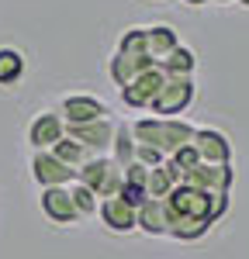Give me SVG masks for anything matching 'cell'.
Wrapping results in <instances>:
<instances>
[{
    "label": "cell",
    "instance_id": "obj_10",
    "mask_svg": "<svg viewBox=\"0 0 249 259\" xmlns=\"http://www.w3.org/2000/svg\"><path fill=\"white\" fill-rule=\"evenodd\" d=\"M97 214H101V221L111 228V232H132V228H139V221H135V207H132V204H124L121 197L101 200Z\"/></svg>",
    "mask_w": 249,
    "mask_h": 259
},
{
    "label": "cell",
    "instance_id": "obj_13",
    "mask_svg": "<svg viewBox=\"0 0 249 259\" xmlns=\"http://www.w3.org/2000/svg\"><path fill=\"white\" fill-rule=\"evenodd\" d=\"M49 152H52V156H56L59 162H66L69 169H76V173H80L83 166H87V159H94V156H90V152L83 149L80 142H73V139H62V142H56V145H52Z\"/></svg>",
    "mask_w": 249,
    "mask_h": 259
},
{
    "label": "cell",
    "instance_id": "obj_6",
    "mask_svg": "<svg viewBox=\"0 0 249 259\" xmlns=\"http://www.w3.org/2000/svg\"><path fill=\"white\" fill-rule=\"evenodd\" d=\"M59 118L66 124H94V121L107 118V107L97 97H87V94H69L59 104Z\"/></svg>",
    "mask_w": 249,
    "mask_h": 259
},
{
    "label": "cell",
    "instance_id": "obj_16",
    "mask_svg": "<svg viewBox=\"0 0 249 259\" xmlns=\"http://www.w3.org/2000/svg\"><path fill=\"white\" fill-rule=\"evenodd\" d=\"M69 194H73V204H76V211H80V214H94V211L101 207L97 194H94V190H87L83 183H73V187H69Z\"/></svg>",
    "mask_w": 249,
    "mask_h": 259
},
{
    "label": "cell",
    "instance_id": "obj_7",
    "mask_svg": "<svg viewBox=\"0 0 249 259\" xmlns=\"http://www.w3.org/2000/svg\"><path fill=\"white\" fill-rule=\"evenodd\" d=\"M62 139H66V121L56 111H42L38 118L31 121V128H28V142H31L35 152H49Z\"/></svg>",
    "mask_w": 249,
    "mask_h": 259
},
{
    "label": "cell",
    "instance_id": "obj_5",
    "mask_svg": "<svg viewBox=\"0 0 249 259\" xmlns=\"http://www.w3.org/2000/svg\"><path fill=\"white\" fill-rule=\"evenodd\" d=\"M31 173L42 183V190H49V187H73L76 183V169L59 162L52 152H35L31 156Z\"/></svg>",
    "mask_w": 249,
    "mask_h": 259
},
{
    "label": "cell",
    "instance_id": "obj_17",
    "mask_svg": "<svg viewBox=\"0 0 249 259\" xmlns=\"http://www.w3.org/2000/svg\"><path fill=\"white\" fill-rule=\"evenodd\" d=\"M184 4H204V0H184Z\"/></svg>",
    "mask_w": 249,
    "mask_h": 259
},
{
    "label": "cell",
    "instance_id": "obj_1",
    "mask_svg": "<svg viewBox=\"0 0 249 259\" xmlns=\"http://www.w3.org/2000/svg\"><path fill=\"white\" fill-rule=\"evenodd\" d=\"M132 135H135L139 145H149V149L163 152L170 159L173 152H180L184 145H190L194 128L184 124V121H173V118H142L132 124Z\"/></svg>",
    "mask_w": 249,
    "mask_h": 259
},
{
    "label": "cell",
    "instance_id": "obj_9",
    "mask_svg": "<svg viewBox=\"0 0 249 259\" xmlns=\"http://www.w3.org/2000/svg\"><path fill=\"white\" fill-rule=\"evenodd\" d=\"M190 97H194V87H190V76H170L166 80V87L159 90V97L152 100V111L156 114H180L187 104H190Z\"/></svg>",
    "mask_w": 249,
    "mask_h": 259
},
{
    "label": "cell",
    "instance_id": "obj_11",
    "mask_svg": "<svg viewBox=\"0 0 249 259\" xmlns=\"http://www.w3.org/2000/svg\"><path fill=\"white\" fill-rule=\"evenodd\" d=\"M135 221H139V228L149 232V235H166V228H170L166 200H145L142 207L135 211Z\"/></svg>",
    "mask_w": 249,
    "mask_h": 259
},
{
    "label": "cell",
    "instance_id": "obj_3",
    "mask_svg": "<svg viewBox=\"0 0 249 259\" xmlns=\"http://www.w3.org/2000/svg\"><path fill=\"white\" fill-rule=\"evenodd\" d=\"M66 139L80 142L90 156H104L111 145H114V124L104 118L94 124H66Z\"/></svg>",
    "mask_w": 249,
    "mask_h": 259
},
{
    "label": "cell",
    "instance_id": "obj_2",
    "mask_svg": "<svg viewBox=\"0 0 249 259\" xmlns=\"http://www.w3.org/2000/svg\"><path fill=\"white\" fill-rule=\"evenodd\" d=\"M76 183H83L87 190H94L97 200H107V197H118L124 187V169L111 156H94L87 159L80 173H76Z\"/></svg>",
    "mask_w": 249,
    "mask_h": 259
},
{
    "label": "cell",
    "instance_id": "obj_15",
    "mask_svg": "<svg viewBox=\"0 0 249 259\" xmlns=\"http://www.w3.org/2000/svg\"><path fill=\"white\" fill-rule=\"evenodd\" d=\"M159 66H163L166 76H190V69H194V52L184 49V45H177V49L166 56V62H159Z\"/></svg>",
    "mask_w": 249,
    "mask_h": 259
},
{
    "label": "cell",
    "instance_id": "obj_8",
    "mask_svg": "<svg viewBox=\"0 0 249 259\" xmlns=\"http://www.w3.org/2000/svg\"><path fill=\"white\" fill-rule=\"evenodd\" d=\"M42 211H45V218L56 221V225H76L83 218L80 211H76V204H73L69 187H49V190H42Z\"/></svg>",
    "mask_w": 249,
    "mask_h": 259
},
{
    "label": "cell",
    "instance_id": "obj_4",
    "mask_svg": "<svg viewBox=\"0 0 249 259\" xmlns=\"http://www.w3.org/2000/svg\"><path fill=\"white\" fill-rule=\"evenodd\" d=\"M166 76L163 73V66H152V69H145L139 80H132L128 87L121 90V97L124 104H132V107H152V100L159 97V90L166 87Z\"/></svg>",
    "mask_w": 249,
    "mask_h": 259
},
{
    "label": "cell",
    "instance_id": "obj_12",
    "mask_svg": "<svg viewBox=\"0 0 249 259\" xmlns=\"http://www.w3.org/2000/svg\"><path fill=\"white\" fill-rule=\"evenodd\" d=\"M194 149H197V156L208 162H222L228 159V142L218 135V132H194Z\"/></svg>",
    "mask_w": 249,
    "mask_h": 259
},
{
    "label": "cell",
    "instance_id": "obj_14",
    "mask_svg": "<svg viewBox=\"0 0 249 259\" xmlns=\"http://www.w3.org/2000/svg\"><path fill=\"white\" fill-rule=\"evenodd\" d=\"M24 76V56L18 49H0V87H11Z\"/></svg>",
    "mask_w": 249,
    "mask_h": 259
}]
</instances>
